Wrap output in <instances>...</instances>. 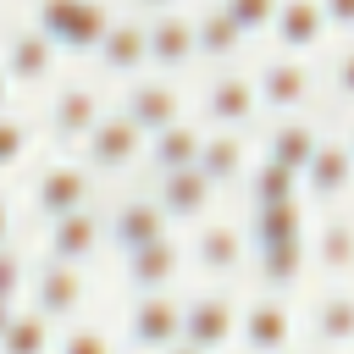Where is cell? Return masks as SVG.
Returning a JSON list of instances; mask_svg holds the SVG:
<instances>
[{
    "label": "cell",
    "mask_w": 354,
    "mask_h": 354,
    "mask_svg": "<svg viewBox=\"0 0 354 354\" xmlns=\"http://www.w3.org/2000/svg\"><path fill=\"white\" fill-rule=\"evenodd\" d=\"M116 6L111 0H33V28L50 33L61 44V55H94V44L105 39Z\"/></svg>",
    "instance_id": "obj_1"
},
{
    "label": "cell",
    "mask_w": 354,
    "mask_h": 354,
    "mask_svg": "<svg viewBox=\"0 0 354 354\" xmlns=\"http://www.w3.org/2000/svg\"><path fill=\"white\" fill-rule=\"evenodd\" d=\"M232 343H243V354H288L293 348V304L288 293H254L249 304H238V332Z\"/></svg>",
    "instance_id": "obj_2"
},
{
    "label": "cell",
    "mask_w": 354,
    "mask_h": 354,
    "mask_svg": "<svg viewBox=\"0 0 354 354\" xmlns=\"http://www.w3.org/2000/svg\"><path fill=\"white\" fill-rule=\"evenodd\" d=\"M254 77V94H260V111H277V116H299L310 111L315 100V66L304 55H271Z\"/></svg>",
    "instance_id": "obj_3"
},
{
    "label": "cell",
    "mask_w": 354,
    "mask_h": 354,
    "mask_svg": "<svg viewBox=\"0 0 354 354\" xmlns=\"http://www.w3.org/2000/svg\"><path fill=\"white\" fill-rule=\"evenodd\" d=\"M28 205H33L39 221H55V216H66V210H83V205H94V171H88L83 160H50V166H39V177H33Z\"/></svg>",
    "instance_id": "obj_4"
},
{
    "label": "cell",
    "mask_w": 354,
    "mask_h": 354,
    "mask_svg": "<svg viewBox=\"0 0 354 354\" xmlns=\"http://www.w3.org/2000/svg\"><path fill=\"white\" fill-rule=\"evenodd\" d=\"M77 149H83L77 160H83L94 177H111V171H127L133 160H144V133H138L122 111H105V116L83 133Z\"/></svg>",
    "instance_id": "obj_5"
},
{
    "label": "cell",
    "mask_w": 354,
    "mask_h": 354,
    "mask_svg": "<svg viewBox=\"0 0 354 354\" xmlns=\"http://www.w3.org/2000/svg\"><path fill=\"white\" fill-rule=\"evenodd\" d=\"M28 304L50 321H77V310L88 304V271L66 266V260H44L39 271H28Z\"/></svg>",
    "instance_id": "obj_6"
},
{
    "label": "cell",
    "mask_w": 354,
    "mask_h": 354,
    "mask_svg": "<svg viewBox=\"0 0 354 354\" xmlns=\"http://www.w3.org/2000/svg\"><path fill=\"white\" fill-rule=\"evenodd\" d=\"M199 127H227V133H249L260 122V94H254V77L249 72H216L205 83V100H199Z\"/></svg>",
    "instance_id": "obj_7"
},
{
    "label": "cell",
    "mask_w": 354,
    "mask_h": 354,
    "mask_svg": "<svg viewBox=\"0 0 354 354\" xmlns=\"http://www.w3.org/2000/svg\"><path fill=\"white\" fill-rule=\"evenodd\" d=\"M122 332H127V343H133V348H144V354H160V348H166V343H177V332H183V299H177L171 288L133 293Z\"/></svg>",
    "instance_id": "obj_8"
},
{
    "label": "cell",
    "mask_w": 354,
    "mask_h": 354,
    "mask_svg": "<svg viewBox=\"0 0 354 354\" xmlns=\"http://www.w3.org/2000/svg\"><path fill=\"white\" fill-rule=\"evenodd\" d=\"M232 332H238V299L227 288H205V293L183 299V332H177L183 343H194L205 354H221L232 343Z\"/></svg>",
    "instance_id": "obj_9"
},
{
    "label": "cell",
    "mask_w": 354,
    "mask_h": 354,
    "mask_svg": "<svg viewBox=\"0 0 354 354\" xmlns=\"http://www.w3.org/2000/svg\"><path fill=\"white\" fill-rule=\"evenodd\" d=\"M0 66H6L11 88H39V83L55 77V66H61V44H55L50 33H39L33 22H22V28H11L6 44H0Z\"/></svg>",
    "instance_id": "obj_10"
},
{
    "label": "cell",
    "mask_w": 354,
    "mask_h": 354,
    "mask_svg": "<svg viewBox=\"0 0 354 354\" xmlns=\"http://www.w3.org/2000/svg\"><path fill=\"white\" fill-rule=\"evenodd\" d=\"M144 50L160 77H177L183 66H194V11H183V6L155 11L144 22Z\"/></svg>",
    "instance_id": "obj_11"
},
{
    "label": "cell",
    "mask_w": 354,
    "mask_h": 354,
    "mask_svg": "<svg viewBox=\"0 0 354 354\" xmlns=\"http://www.w3.org/2000/svg\"><path fill=\"white\" fill-rule=\"evenodd\" d=\"M348 177H354V155H348V138L343 133H321V144L310 149L304 171H299V194H310L315 205H337L348 194Z\"/></svg>",
    "instance_id": "obj_12"
},
{
    "label": "cell",
    "mask_w": 354,
    "mask_h": 354,
    "mask_svg": "<svg viewBox=\"0 0 354 354\" xmlns=\"http://www.w3.org/2000/svg\"><path fill=\"white\" fill-rule=\"evenodd\" d=\"M116 111H122V116L149 138V133H160L166 122H177V116H183V88H177L171 77H160V72H155V77H127V88H122V105H116Z\"/></svg>",
    "instance_id": "obj_13"
},
{
    "label": "cell",
    "mask_w": 354,
    "mask_h": 354,
    "mask_svg": "<svg viewBox=\"0 0 354 354\" xmlns=\"http://www.w3.org/2000/svg\"><path fill=\"white\" fill-rule=\"evenodd\" d=\"M216 194H221V188H210L199 166H177V171H155V194H149V199L160 205L166 221L188 227V221H205V216H210Z\"/></svg>",
    "instance_id": "obj_14"
},
{
    "label": "cell",
    "mask_w": 354,
    "mask_h": 354,
    "mask_svg": "<svg viewBox=\"0 0 354 354\" xmlns=\"http://www.w3.org/2000/svg\"><path fill=\"white\" fill-rule=\"evenodd\" d=\"M194 266L205 271V277H238L243 266H249V232H243V221H199V232H194Z\"/></svg>",
    "instance_id": "obj_15"
},
{
    "label": "cell",
    "mask_w": 354,
    "mask_h": 354,
    "mask_svg": "<svg viewBox=\"0 0 354 354\" xmlns=\"http://www.w3.org/2000/svg\"><path fill=\"white\" fill-rule=\"evenodd\" d=\"M194 166L205 171V183H210V188H232V183H243V171L254 166V144H249V133L205 127V138H199V155H194Z\"/></svg>",
    "instance_id": "obj_16"
},
{
    "label": "cell",
    "mask_w": 354,
    "mask_h": 354,
    "mask_svg": "<svg viewBox=\"0 0 354 354\" xmlns=\"http://www.w3.org/2000/svg\"><path fill=\"white\" fill-rule=\"evenodd\" d=\"M105 116V100H100V88L94 83H61L55 94H50V111H44V122H50V133L61 138V144H83V133L94 127Z\"/></svg>",
    "instance_id": "obj_17"
},
{
    "label": "cell",
    "mask_w": 354,
    "mask_h": 354,
    "mask_svg": "<svg viewBox=\"0 0 354 354\" xmlns=\"http://www.w3.org/2000/svg\"><path fill=\"white\" fill-rule=\"evenodd\" d=\"M44 227H50V232H44V260H66V266H88V254H94L100 238H105V221H100L94 205L66 210V216H55V221H44Z\"/></svg>",
    "instance_id": "obj_18"
},
{
    "label": "cell",
    "mask_w": 354,
    "mask_h": 354,
    "mask_svg": "<svg viewBox=\"0 0 354 354\" xmlns=\"http://www.w3.org/2000/svg\"><path fill=\"white\" fill-rule=\"evenodd\" d=\"M177 271H183V243L166 232V238H155V243H144V249H127L122 254V282L133 288V293H155V288H171L177 282Z\"/></svg>",
    "instance_id": "obj_19"
},
{
    "label": "cell",
    "mask_w": 354,
    "mask_h": 354,
    "mask_svg": "<svg viewBox=\"0 0 354 354\" xmlns=\"http://www.w3.org/2000/svg\"><path fill=\"white\" fill-rule=\"evenodd\" d=\"M94 61L105 77H138L149 66V50H144V17H111L105 39L94 44Z\"/></svg>",
    "instance_id": "obj_20"
},
{
    "label": "cell",
    "mask_w": 354,
    "mask_h": 354,
    "mask_svg": "<svg viewBox=\"0 0 354 354\" xmlns=\"http://www.w3.org/2000/svg\"><path fill=\"white\" fill-rule=\"evenodd\" d=\"M171 232V221L160 216V205L149 199V194H138V199H122L116 210H111V221H105V238L116 243V254H127V249H144V243H155V238H166Z\"/></svg>",
    "instance_id": "obj_21"
},
{
    "label": "cell",
    "mask_w": 354,
    "mask_h": 354,
    "mask_svg": "<svg viewBox=\"0 0 354 354\" xmlns=\"http://www.w3.org/2000/svg\"><path fill=\"white\" fill-rule=\"evenodd\" d=\"M271 33H277V50H282V55H315V50L326 44L321 6H315V0H277Z\"/></svg>",
    "instance_id": "obj_22"
},
{
    "label": "cell",
    "mask_w": 354,
    "mask_h": 354,
    "mask_svg": "<svg viewBox=\"0 0 354 354\" xmlns=\"http://www.w3.org/2000/svg\"><path fill=\"white\" fill-rule=\"evenodd\" d=\"M249 266H254V277H260V288H266V293H293V288L304 282L310 249H304V238L260 243V249H249Z\"/></svg>",
    "instance_id": "obj_23"
},
{
    "label": "cell",
    "mask_w": 354,
    "mask_h": 354,
    "mask_svg": "<svg viewBox=\"0 0 354 354\" xmlns=\"http://www.w3.org/2000/svg\"><path fill=\"white\" fill-rule=\"evenodd\" d=\"M243 44H249V39L238 33V22H232L221 6H199V11H194V61L221 66V61H238Z\"/></svg>",
    "instance_id": "obj_24"
},
{
    "label": "cell",
    "mask_w": 354,
    "mask_h": 354,
    "mask_svg": "<svg viewBox=\"0 0 354 354\" xmlns=\"http://www.w3.org/2000/svg\"><path fill=\"white\" fill-rule=\"evenodd\" d=\"M304 221H310V199H277V205H254L243 232H249V249L260 243H282V238H304Z\"/></svg>",
    "instance_id": "obj_25"
},
{
    "label": "cell",
    "mask_w": 354,
    "mask_h": 354,
    "mask_svg": "<svg viewBox=\"0 0 354 354\" xmlns=\"http://www.w3.org/2000/svg\"><path fill=\"white\" fill-rule=\"evenodd\" d=\"M321 144V127L299 111V116H282L271 133H266V155L260 160H271V166H288V171H304V160H310V149Z\"/></svg>",
    "instance_id": "obj_26"
},
{
    "label": "cell",
    "mask_w": 354,
    "mask_h": 354,
    "mask_svg": "<svg viewBox=\"0 0 354 354\" xmlns=\"http://www.w3.org/2000/svg\"><path fill=\"white\" fill-rule=\"evenodd\" d=\"M199 138H205V127L199 122H166L160 133H149L144 138V160H149V171H177V166H194V155H199Z\"/></svg>",
    "instance_id": "obj_27"
},
{
    "label": "cell",
    "mask_w": 354,
    "mask_h": 354,
    "mask_svg": "<svg viewBox=\"0 0 354 354\" xmlns=\"http://www.w3.org/2000/svg\"><path fill=\"white\" fill-rule=\"evenodd\" d=\"M304 249H310V266H321L326 277H348V266H354V227H348V216H326L321 232L304 238Z\"/></svg>",
    "instance_id": "obj_28"
},
{
    "label": "cell",
    "mask_w": 354,
    "mask_h": 354,
    "mask_svg": "<svg viewBox=\"0 0 354 354\" xmlns=\"http://www.w3.org/2000/svg\"><path fill=\"white\" fill-rule=\"evenodd\" d=\"M50 348H55V321L39 315L33 304H28V310L17 304V315H11L6 332H0V354H50Z\"/></svg>",
    "instance_id": "obj_29"
},
{
    "label": "cell",
    "mask_w": 354,
    "mask_h": 354,
    "mask_svg": "<svg viewBox=\"0 0 354 354\" xmlns=\"http://www.w3.org/2000/svg\"><path fill=\"white\" fill-rule=\"evenodd\" d=\"M315 343H321L326 354H337V348L354 343V299H348L343 288H332V293L315 304Z\"/></svg>",
    "instance_id": "obj_30"
},
{
    "label": "cell",
    "mask_w": 354,
    "mask_h": 354,
    "mask_svg": "<svg viewBox=\"0 0 354 354\" xmlns=\"http://www.w3.org/2000/svg\"><path fill=\"white\" fill-rule=\"evenodd\" d=\"M243 194H249V210L254 205H277V199H299V171L271 166V160H254L243 171Z\"/></svg>",
    "instance_id": "obj_31"
},
{
    "label": "cell",
    "mask_w": 354,
    "mask_h": 354,
    "mask_svg": "<svg viewBox=\"0 0 354 354\" xmlns=\"http://www.w3.org/2000/svg\"><path fill=\"white\" fill-rule=\"evenodd\" d=\"M28 149H33V127H28V116L0 111V177L17 171V166L28 160Z\"/></svg>",
    "instance_id": "obj_32"
},
{
    "label": "cell",
    "mask_w": 354,
    "mask_h": 354,
    "mask_svg": "<svg viewBox=\"0 0 354 354\" xmlns=\"http://www.w3.org/2000/svg\"><path fill=\"white\" fill-rule=\"evenodd\" d=\"M50 354H116V343H111L105 326H94V321H72V326L55 337Z\"/></svg>",
    "instance_id": "obj_33"
},
{
    "label": "cell",
    "mask_w": 354,
    "mask_h": 354,
    "mask_svg": "<svg viewBox=\"0 0 354 354\" xmlns=\"http://www.w3.org/2000/svg\"><path fill=\"white\" fill-rule=\"evenodd\" d=\"M216 6L238 22V33H243V39L266 33V28H271V11H277V0H216Z\"/></svg>",
    "instance_id": "obj_34"
},
{
    "label": "cell",
    "mask_w": 354,
    "mask_h": 354,
    "mask_svg": "<svg viewBox=\"0 0 354 354\" xmlns=\"http://www.w3.org/2000/svg\"><path fill=\"white\" fill-rule=\"evenodd\" d=\"M28 288V260L17 243H0V299H22Z\"/></svg>",
    "instance_id": "obj_35"
},
{
    "label": "cell",
    "mask_w": 354,
    "mask_h": 354,
    "mask_svg": "<svg viewBox=\"0 0 354 354\" xmlns=\"http://www.w3.org/2000/svg\"><path fill=\"white\" fill-rule=\"evenodd\" d=\"M315 6H321L326 33H348L354 28V0H315Z\"/></svg>",
    "instance_id": "obj_36"
},
{
    "label": "cell",
    "mask_w": 354,
    "mask_h": 354,
    "mask_svg": "<svg viewBox=\"0 0 354 354\" xmlns=\"http://www.w3.org/2000/svg\"><path fill=\"white\" fill-rule=\"evenodd\" d=\"M354 88V66H348V50H337V66H332V94H348Z\"/></svg>",
    "instance_id": "obj_37"
},
{
    "label": "cell",
    "mask_w": 354,
    "mask_h": 354,
    "mask_svg": "<svg viewBox=\"0 0 354 354\" xmlns=\"http://www.w3.org/2000/svg\"><path fill=\"white\" fill-rule=\"evenodd\" d=\"M11 227H17V210H11V199L0 194V243H11Z\"/></svg>",
    "instance_id": "obj_38"
},
{
    "label": "cell",
    "mask_w": 354,
    "mask_h": 354,
    "mask_svg": "<svg viewBox=\"0 0 354 354\" xmlns=\"http://www.w3.org/2000/svg\"><path fill=\"white\" fill-rule=\"evenodd\" d=\"M17 304H22V299H0V332H6V321L17 315Z\"/></svg>",
    "instance_id": "obj_39"
},
{
    "label": "cell",
    "mask_w": 354,
    "mask_h": 354,
    "mask_svg": "<svg viewBox=\"0 0 354 354\" xmlns=\"http://www.w3.org/2000/svg\"><path fill=\"white\" fill-rule=\"evenodd\" d=\"M160 354H205V348H194V343H183V337H177V343H166Z\"/></svg>",
    "instance_id": "obj_40"
},
{
    "label": "cell",
    "mask_w": 354,
    "mask_h": 354,
    "mask_svg": "<svg viewBox=\"0 0 354 354\" xmlns=\"http://www.w3.org/2000/svg\"><path fill=\"white\" fill-rule=\"evenodd\" d=\"M0 111H11V77H6V66H0Z\"/></svg>",
    "instance_id": "obj_41"
},
{
    "label": "cell",
    "mask_w": 354,
    "mask_h": 354,
    "mask_svg": "<svg viewBox=\"0 0 354 354\" xmlns=\"http://www.w3.org/2000/svg\"><path fill=\"white\" fill-rule=\"evenodd\" d=\"M133 6H144V11H166V6H183V0H133Z\"/></svg>",
    "instance_id": "obj_42"
}]
</instances>
